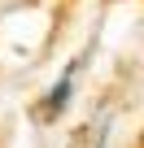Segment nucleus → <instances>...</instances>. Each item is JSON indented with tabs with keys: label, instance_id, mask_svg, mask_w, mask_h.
<instances>
[{
	"label": "nucleus",
	"instance_id": "f257e3e1",
	"mask_svg": "<svg viewBox=\"0 0 144 148\" xmlns=\"http://www.w3.org/2000/svg\"><path fill=\"white\" fill-rule=\"evenodd\" d=\"M70 83H74V65H70V70H65V79H61V87H57V92L48 96V109H52V113H57V109L65 105V96H70Z\"/></svg>",
	"mask_w": 144,
	"mask_h": 148
}]
</instances>
